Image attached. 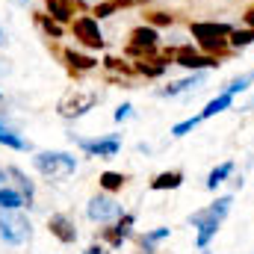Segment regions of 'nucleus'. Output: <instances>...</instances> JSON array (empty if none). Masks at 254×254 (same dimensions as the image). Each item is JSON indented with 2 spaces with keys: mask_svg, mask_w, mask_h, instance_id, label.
Returning <instances> with one entry per match:
<instances>
[{
  "mask_svg": "<svg viewBox=\"0 0 254 254\" xmlns=\"http://www.w3.org/2000/svg\"><path fill=\"white\" fill-rule=\"evenodd\" d=\"M231 204H234V198H231V195H222V198H216L210 207H204V210H198V213L190 216V225L198 228V249H201V252H204V249L210 246V240L216 237L219 225H222L225 216L231 213Z\"/></svg>",
  "mask_w": 254,
  "mask_h": 254,
  "instance_id": "obj_1",
  "label": "nucleus"
},
{
  "mask_svg": "<svg viewBox=\"0 0 254 254\" xmlns=\"http://www.w3.org/2000/svg\"><path fill=\"white\" fill-rule=\"evenodd\" d=\"M231 24H222V21H192L190 33L195 39V45L204 51V54H213V57H222L225 51H231Z\"/></svg>",
  "mask_w": 254,
  "mask_h": 254,
  "instance_id": "obj_2",
  "label": "nucleus"
},
{
  "mask_svg": "<svg viewBox=\"0 0 254 254\" xmlns=\"http://www.w3.org/2000/svg\"><path fill=\"white\" fill-rule=\"evenodd\" d=\"M33 163H36V169H39L45 178H51V181H65V178L74 175V169H77L74 154H65V151H42V154L33 157Z\"/></svg>",
  "mask_w": 254,
  "mask_h": 254,
  "instance_id": "obj_3",
  "label": "nucleus"
},
{
  "mask_svg": "<svg viewBox=\"0 0 254 254\" xmlns=\"http://www.w3.org/2000/svg\"><path fill=\"white\" fill-rule=\"evenodd\" d=\"M166 60H172L181 68H190V71H207V68H219V57L213 54H204V51H195L192 45H181V48H172L166 51Z\"/></svg>",
  "mask_w": 254,
  "mask_h": 254,
  "instance_id": "obj_4",
  "label": "nucleus"
},
{
  "mask_svg": "<svg viewBox=\"0 0 254 254\" xmlns=\"http://www.w3.org/2000/svg\"><path fill=\"white\" fill-rule=\"evenodd\" d=\"M0 237L9 246H24L30 240V222L15 210H0Z\"/></svg>",
  "mask_w": 254,
  "mask_h": 254,
  "instance_id": "obj_5",
  "label": "nucleus"
},
{
  "mask_svg": "<svg viewBox=\"0 0 254 254\" xmlns=\"http://www.w3.org/2000/svg\"><path fill=\"white\" fill-rule=\"evenodd\" d=\"M71 33H74V39L80 42V45H86V48H92V51H101L107 42H104V33H101V27H98V18H92V15H80V18H74L71 21Z\"/></svg>",
  "mask_w": 254,
  "mask_h": 254,
  "instance_id": "obj_6",
  "label": "nucleus"
},
{
  "mask_svg": "<svg viewBox=\"0 0 254 254\" xmlns=\"http://www.w3.org/2000/svg\"><path fill=\"white\" fill-rule=\"evenodd\" d=\"M157 45H160V33H157V27H151V24H142V27H136V30L130 33L127 54H130V57H139V60H145V57H151V54L157 51Z\"/></svg>",
  "mask_w": 254,
  "mask_h": 254,
  "instance_id": "obj_7",
  "label": "nucleus"
},
{
  "mask_svg": "<svg viewBox=\"0 0 254 254\" xmlns=\"http://www.w3.org/2000/svg\"><path fill=\"white\" fill-rule=\"evenodd\" d=\"M86 216H89L92 222L110 225V222H116L119 216H125V210H122V204H119L116 198H110V195H95V198L89 201V207H86Z\"/></svg>",
  "mask_w": 254,
  "mask_h": 254,
  "instance_id": "obj_8",
  "label": "nucleus"
},
{
  "mask_svg": "<svg viewBox=\"0 0 254 254\" xmlns=\"http://www.w3.org/2000/svg\"><path fill=\"white\" fill-rule=\"evenodd\" d=\"M77 145L89 157H116L122 151V136H104V139H77Z\"/></svg>",
  "mask_w": 254,
  "mask_h": 254,
  "instance_id": "obj_9",
  "label": "nucleus"
},
{
  "mask_svg": "<svg viewBox=\"0 0 254 254\" xmlns=\"http://www.w3.org/2000/svg\"><path fill=\"white\" fill-rule=\"evenodd\" d=\"M204 83V71H192L190 77H184V80H175V83H169L160 95L163 98H178V95H187V92H195L198 86Z\"/></svg>",
  "mask_w": 254,
  "mask_h": 254,
  "instance_id": "obj_10",
  "label": "nucleus"
},
{
  "mask_svg": "<svg viewBox=\"0 0 254 254\" xmlns=\"http://www.w3.org/2000/svg\"><path fill=\"white\" fill-rule=\"evenodd\" d=\"M133 225H136V216H133V213H125V216H122V222H116L113 228H107V231H104V237H107L113 246H122L127 237H130V228H133Z\"/></svg>",
  "mask_w": 254,
  "mask_h": 254,
  "instance_id": "obj_11",
  "label": "nucleus"
},
{
  "mask_svg": "<svg viewBox=\"0 0 254 254\" xmlns=\"http://www.w3.org/2000/svg\"><path fill=\"white\" fill-rule=\"evenodd\" d=\"M48 228H51V234L54 237H60L63 243H74L77 240V231H74V225H71V219L63 216V213H57V216H51V222H48Z\"/></svg>",
  "mask_w": 254,
  "mask_h": 254,
  "instance_id": "obj_12",
  "label": "nucleus"
},
{
  "mask_svg": "<svg viewBox=\"0 0 254 254\" xmlns=\"http://www.w3.org/2000/svg\"><path fill=\"white\" fill-rule=\"evenodd\" d=\"M234 98L237 95H231V92H219L204 110H201V119H213V116H219V113H225V110H231L234 107Z\"/></svg>",
  "mask_w": 254,
  "mask_h": 254,
  "instance_id": "obj_13",
  "label": "nucleus"
},
{
  "mask_svg": "<svg viewBox=\"0 0 254 254\" xmlns=\"http://www.w3.org/2000/svg\"><path fill=\"white\" fill-rule=\"evenodd\" d=\"M45 6H48L51 18H54L57 24L74 21V6H71V0H45Z\"/></svg>",
  "mask_w": 254,
  "mask_h": 254,
  "instance_id": "obj_14",
  "label": "nucleus"
},
{
  "mask_svg": "<svg viewBox=\"0 0 254 254\" xmlns=\"http://www.w3.org/2000/svg\"><path fill=\"white\" fill-rule=\"evenodd\" d=\"M228 42H231V51H243V48L254 45V30L252 27H234Z\"/></svg>",
  "mask_w": 254,
  "mask_h": 254,
  "instance_id": "obj_15",
  "label": "nucleus"
},
{
  "mask_svg": "<svg viewBox=\"0 0 254 254\" xmlns=\"http://www.w3.org/2000/svg\"><path fill=\"white\" fill-rule=\"evenodd\" d=\"M184 184V175L181 172H163V175H157L154 181H151V190H178Z\"/></svg>",
  "mask_w": 254,
  "mask_h": 254,
  "instance_id": "obj_16",
  "label": "nucleus"
},
{
  "mask_svg": "<svg viewBox=\"0 0 254 254\" xmlns=\"http://www.w3.org/2000/svg\"><path fill=\"white\" fill-rule=\"evenodd\" d=\"M65 63L71 71H92L98 60H92V57H83V54H77V51H65Z\"/></svg>",
  "mask_w": 254,
  "mask_h": 254,
  "instance_id": "obj_17",
  "label": "nucleus"
},
{
  "mask_svg": "<svg viewBox=\"0 0 254 254\" xmlns=\"http://www.w3.org/2000/svg\"><path fill=\"white\" fill-rule=\"evenodd\" d=\"M24 204H27V198L18 190H6V187L0 190V210H18V207H24ZM27 207H30V204H27Z\"/></svg>",
  "mask_w": 254,
  "mask_h": 254,
  "instance_id": "obj_18",
  "label": "nucleus"
},
{
  "mask_svg": "<svg viewBox=\"0 0 254 254\" xmlns=\"http://www.w3.org/2000/svg\"><path fill=\"white\" fill-rule=\"evenodd\" d=\"M231 172H234V163H219V166L207 175V190H216L219 184H225V181L231 178Z\"/></svg>",
  "mask_w": 254,
  "mask_h": 254,
  "instance_id": "obj_19",
  "label": "nucleus"
},
{
  "mask_svg": "<svg viewBox=\"0 0 254 254\" xmlns=\"http://www.w3.org/2000/svg\"><path fill=\"white\" fill-rule=\"evenodd\" d=\"M166 65H169V60H139L136 63V71L145 74V77H160L166 71Z\"/></svg>",
  "mask_w": 254,
  "mask_h": 254,
  "instance_id": "obj_20",
  "label": "nucleus"
},
{
  "mask_svg": "<svg viewBox=\"0 0 254 254\" xmlns=\"http://www.w3.org/2000/svg\"><path fill=\"white\" fill-rule=\"evenodd\" d=\"M0 145H6V148H15V151H30V142H24L15 130H9V127H0Z\"/></svg>",
  "mask_w": 254,
  "mask_h": 254,
  "instance_id": "obj_21",
  "label": "nucleus"
},
{
  "mask_svg": "<svg viewBox=\"0 0 254 254\" xmlns=\"http://www.w3.org/2000/svg\"><path fill=\"white\" fill-rule=\"evenodd\" d=\"M125 175H122V172H104V175H101V187H104V190L107 192H116V190H122V187H125Z\"/></svg>",
  "mask_w": 254,
  "mask_h": 254,
  "instance_id": "obj_22",
  "label": "nucleus"
},
{
  "mask_svg": "<svg viewBox=\"0 0 254 254\" xmlns=\"http://www.w3.org/2000/svg\"><path fill=\"white\" fill-rule=\"evenodd\" d=\"M9 175L18 181V190H21V195H27V204H33V184H30V178H27L21 169H9Z\"/></svg>",
  "mask_w": 254,
  "mask_h": 254,
  "instance_id": "obj_23",
  "label": "nucleus"
},
{
  "mask_svg": "<svg viewBox=\"0 0 254 254\" xmlns=\"http://www.w3.org/2000/svg\"><path fill=\"white\" fill-rule=\"evenodd\" d=\"M145 18H148V24H151V27H172V24L178 21L172 12H163V9H157V12H148Z\"/></svg>",
  "mask_w": 254,
  "mask_h": 254,
  "instance_id": "obj_24",
  "label": "nucleus"
},
{
  "mask_svg": "<svg viewBox=\"0 0 254 254\" xmlns=\"http://www.w3.org/2000/svg\"><path fill=\"white\" fill-rule=\"evenodd\" d=\"M252 83H254V80H252V74H243V77H234V80H231V83H228V86H225L222 92H231V95H240V92H246V89H249Z\"/></svg>",
  "mask_w": 254,
  "mask_h": 254,
  "instance_id": "obj_25",
  "label": "nucleus"
},
{
  "mask_svg": "<svg viewBox=\"0 0 254 254\" xmlns=\"http://www.w3.org/2000/svg\"><path fill=\"white\" fill-rule=\"evenodd\" d=\"M201 122H204L201 116H192V119H187V122H181V125L172 127V136H178V139H181V136H187L190 130H195V127L201 125Z\"/></svg>",
  "mask_w": 254,
  "mask_h": 254,
  "instance_id": "obj_26",
  "label": "nucleus"
},
{
  "mask_svg": "<svg viewBox=\"0 0 254 254\" xmlns=\"http://www.w3.org/2000/svg\"><path fill=\"white\" fill-rule=\"evenodd\" d=\"M166 237H169V228H157V231H151V234H145V237H142V249H148V252H151V249H154L160 240H166Z\"/></svg>",
  "mask_w": 254,
  "mask_h": 254,
  "instance_id": "obj_27",
  "label": "nucleus"
},
{
  "mask_svg": "<svg viewBox=\"0 0 254 254\" xmlns=\"http://www.w3.org/2000/svg\"><path fill=\"white\" fill-rule=\"evenodd\" d=\"M39 24L45 27V33H48V36H54V39H60V36H63V27H60L54 18H48V15H39Z\"/></svg>",
  "mask_w": 254,
  "mask_h": 254,
  "instance_id": "obj_28",
  "label": "nucleus"
},
{
  "mask_svg": "<svg viewBox=\"0 0 254 254\" xmlns=\"http://www.w3.org/2000/svg\"><path fill=\"white\" fill-rule=\"evenodd\" d=\"M116 9H119V6H116L113 0H98V3H95V15H98V18H110Z\"/></svg>",
  "mask_w": 254,
  "mask_h": 254,
  "instance_id": "obj_29",
  "label": "nucleus"
},
{
  "mask_svg": "<svg viewBox=\"0 0 254 254\" xmlns=\"http://www.w3.org/2000/svg\"><path fill=\"white\" fill-rule=\"evenodd\" d=\"M130 116H133V107H130V104H122V107L116 110V122H119V125H122V122H127Z\"/></svg>",
  "mask_w": 254,
  "mask_h": 254,
  "instance_id": "obj_30",
  "label": "nucleus"
},
{
  "mask_svg": "<svg viewBox=\"0 0 254 254\" xmlns=\"http://www.w3.org/2000/svg\"><path fill=\"white\" fill-rule=\"evenodd\" d=\"M243 21H246V27H252V30H254V6L246 12V15H243Z\"/></svg>",
  "mask_w": 254,
  "mask_h": 254,
  "instance_id": "obj_31",
  "label": "nucleus"
},
{
  "mask_svg": "<svg viewBox=\"0 0 254 254\" xmlns=\"http://www.w3.org/2000/svg\"><path fill=\"white\" fill-rule=\"evenodd\" d=\"M113 3L122 9V6H136V3H142V0H113Z\"/></svg>",
  "mask_w": 254,
  "mask_h": 254,
  "instance_id": "obj_32",
  "label": "nucleus"
},
{
  "mask_svg": "<svg viewBox=\"0 0 254 254\" xmlns=\"http://www.w3.org/2000/svg\"><path fill=\"white\" fill-rule=\"evenodd\" d=\"M86 254H107V252H104L101 246H92V249H89V252H86Z\"/></svg>",
  "mask_w": 254,
  "mask_h": 254,
  "instance_id": "obj_33",
  "label": "nucleus"
},
{
  "mask_svg": "<svg viewBox=\"0 0 254 254\" xmlns=\"http://www.w3.org/2000/svg\"><path fill=\"white\" fill-rule=\"evenodd\" d=\"M3 181H6V175H3V169H0V187H3Z\"/></svg>",
  "mask_w": 254,
  "mask_h": 254,
  "instance_id": "obj_34",
  "label": "nucleus"
},
{
  "mask_svg": "<svg viewBox=\"0 0 254 254\" xmlns=\"http://www.w3.org/2000/svg\"><path fill=\"white\" fill-rule=\"evenodd\" d=\"M15 3H18V6H27V3H30V0H15Z\"/></svg>",
  "mask_w": 254,
  "mask_h": 254,
  "instance_id": "obj_35",
  "label": "nucleus"
},
{
  "mask_svg": "<svg viewBox=\"0 0 254 254\" xmlns=\"http://www.w3.org/2000/svg\"><path fill=\"white\" fill-rule=\"evenodd\" d=\"M0 45H3V30H0Z\"/></svg>",
  "mask_w": 254,
  "mask_h": 254,
  "instance_id": "obj_36",
  "label": "nucleus"
},
{
  "mask_svg": "<svg viewBox=\"0 0 254 254\" xmlns=\"http://www.w3.org/2000/svg\"><path fill=\"white\" fill-rule=\"evenodd\" d=\"M252 80H254V71H252Z\"/></svg>",
  "mask_w": 254,
  "mask_h": 254,
  "instance_id": "obj_37",
  "label": "nucleus"
},
{
  "mask_svg": "<svg viewBox=\"0 0 254 254\" xmlns=\"http://www.w3.org/2000/svg\"><path fill=\"white\" fill-rule=\"evenodd\" d=\"M204 254H210V252H204Z\"/></svg>",
  "mask_w": 254,
  "mask_h": 254,
  "instance_id": "obj_38",
  "label": "nucleus"
}]
</instances>
